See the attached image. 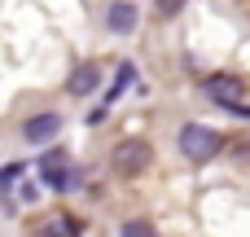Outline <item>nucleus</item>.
Listing matches in <instances>:
<instances>
[{
	"mask_svg": "<svg viewBox=\"0 0 250 237\" xmlns=\"http://www.w3.org/2000/svg\"><path fill=\"white\" fill-rule=\"evenodd\" d=\"M224 150V136L215 132V128H207V123H185L180 128V154L189 158V163H207V158H215Z\"/></svg>",
	"mask_w": 250,
	"mask_h": 237,
	"instance_id": "obj_1",
	"label": "nucleus"
},
{
	"mask_svg": "<svg viewBox=\"0 0 250 237\" xmlns=\"http://www.w3.org/2000/svg\"><path fill=\"white\" fill-rule=\"evenodd\" d=\"M149 158H154L149 141H123V145L114 150V158H110V163H114V172H119V176H127V180H132V176H141V172L149 167Z\"/></svg>",
	"mask_w": 250,
	"mask_h": 237,
	"instance_id": "obj_2",
	"label": "nucleus"
},
{
	"mask_svg": "<svg viewBox=\"0 0 250 237\" xmlns=\"http://www.w3.org/2000/svg\"><path fill=\"white\" fill-rule=\"evenodd\" d=\"M62 132V114H53V110H44V114H31L26 123H22V136L31 141V145H44V141H53Z\"/></svg>",
	"mask_w": 250,
	"mask_h": 237,
	"instance_id": "obj_3",
	"label": "nucleus"
},
{
	"mask_svg": "<svg viewBox=\"0 0 250 237\" xmlns=\"http://www.w3.org/2000/svg\"><path fill=\"white\" fill-rule=\"evenodd\" d=\"M105 26H110L114 35H132V31L141 26V13H136V4H132V0H114V4L105 9Z\"/></svg>",
	"mask_w": 250,
	"mask_h": 237,
	"instance_id": "obj_4",
	"label": "nucleus"
},
{
	"mask_svg": "<svg viewBox=\"0 0 250 237\" xmlns=\"http://www.w3.org/2000/svg\"><path fill=\"white\" fill-rule=\"evenodd\" d=\"M97 88H101V62H79V66L70 70L66 92H70V97H88V92H97Z\"/></svg>",
	"mask_w": 250,
	"mask_h": 237,
	"instance_id": "obj_5",
	"label": "nucleus"
},
{
	"mask_svg": "<svg viewBox=\"0 0 250 237\" xmlns=\"http://www.w3.org/2000/svg\"><path fill=\"white\" fill-rule=\"evenodd\" d=\"M242 88H246V84H242L237 75H211V79H207V97L220 101V106H237V101H242Z\"/></svg>",
	"mask_w": 250,
	"mask_h": 237,
	"instance_id": "obj_6",
	"label": "nucleus"
},
{
	"mask_svg": "<svg viewBox=\"0 0 250 237\" xmlns=\"http://www.w3.org/2000/svg\"><path fill=\"white\" fill-rule=\"evenodd\" d=\"M35 237H83V220L79 215H48L35 229Z\"/></svg>",
	"mask_w": 250,
	"mask_h": 237,
	"instance_id": "obj_7",
	"label": "nucleus"
},
{
	"mask_svg": "<svg viewBox=\"0 0 250 237\" xmlns=\"http://www.w3.org/2000/svg\"><path fill=\"white\" fill-rule=\"evenodd\" d=\"M44 185H48L53 194H70V189H79V172H75V167H62V172H48V176H44Z\"/></svg>",
	"mask_w": 250,
	"mask_h": 237,
	"instance_id": "obj_8",
	"label": "nucleus"
},
{
	"mask_svg": "<svg viewBox=\"0 0 250 237\" xmlns=\"http://www.w3.org/2000/svg\"><path fill=\"white\" fill-rule=\"evenodd\" d=\"M62 167H70V154H66V150H53V154H44V163H40V176H48V172H62Z\"/></svg>",
	"mask_w": 250,
	"mask_h": 237,
	"instance_id": "obj_9",
	"label": "nucleus"
},
{
	"mask_svg": "<svg viewBox=\"0 0 250 237\" xmlns=\"http://www.w3.org/2000/svg\"><path fill=\"white\" fill-rule=\"evenodd\" d=\"M119 237H158V229H154L149 220H127V224L119 229Z\"/></svg>",
	"mask_w": 250,
	"mask_h": 237,
	"instance_id": "obj_10",
	"label": "nucleus"
},
{
	"mask_svg": "<svg viewBox=\"0 0 250 237\" xmlns=\"http://www.w3.org/2000/svg\"><path fill=\"white\" fill-rule=\"evenodd\" d=\"M132 75H136V70H132V62H123V66H119V79H114V88H110V101H114V97L132 84Z\"/></svg>",
	"mask_w": 250,
	"mask_h": 237,
	"instance_id": "obj_11",
	"label": "nucleus"
},
{
	"mask_svg": "<svg viewBox=\"0 0 250 237\" xmlns=\"http://www.w3.org/2000/svg\"><path fill=\"white\" fill-rule=\"evenodd\" d=\"M154 4H158V13H163V18H176V13L185 9V0H154Z\"/></svg>",
	"mask_w": 250,
	"mask_h": 237,
	"instance_id": "obj_12",
	"label": "nucleus"
},
{
	"mask_svg": "<svg viewBox=\"0 0 250 237\" xmlns=\"http://www.w3.org/2000/svg\"><path fill=\"white\" fill-rule=\"evenodd\" d=\"M13 176H22V163H9V167L0 172V189H9V180H13Z\"/></svg>",
	"mask_w": 250,
	"mask_h": 237,
	"instance_id": "obj_13",
	"label": "nucleus"
}]
</instances>
